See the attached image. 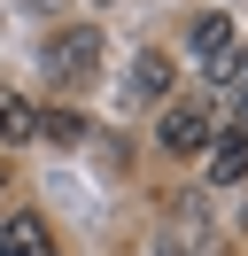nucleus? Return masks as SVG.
I'll use <instances>...</instances> for the list:
<instances>
[{
	"label": "nucleus",
	"mask_w": 248,
	"mask_h": 256,
	"mask_svg": "<svg viewBox=\"0 0 248 256\" xmlns=\"http://www.w3.org/2000/svg\"><path fill=\"white\" fill-rule=\"evenodd\" d=\"M39 62H46V78H62V86H86V78H101V32H93V24L46 32Z\"/></svg>",
	"instance_id": "nucleus-1"
},
{
	"label": "nucleus",
	"mask_w": 248,
	"mask_h": 256,
	"mask_svg": "<svg viewBox=\"0 0 248 256\" xmlns=\"http://www.w3.org/2000/svg\"><path fill=\"white\" fill-rule=\"evenodd\" d=\"M210 140H217L210 109H194V101H178V94L155 109V148H163V156H202Z\"/></svg>",
	"instance_id": "nucleus-2"
},
{
	"label": "nucleus",
	"mask_w": 248,
	"mask_h": 256,
	"mask_svg": "<svg viewBox=\"0 0 248 256\" xmlns=\"http://www.w3.org/2000/svg\"><path fill=\"white\" fill-rule=\"evenodd\" d=\"M170 86H178V78H170V54L163 47H140L132 54V78H124V109H163Z\"/></svg>",
	"instance_id": "nucleus-3"
},
{
	"label": "nucleus",
	"mask_w": 248,
	"mask_h": 256,
	"mask_svg": "<svg viewBox=\"0 0 248 256\" xmlns=\"http://www.w3.org/2000/svg\"><path fill=\"white\" fill-rule=\"evenodd\" d=\"M0 256H54V233H46L39 210H8L0 218Z\"/></svg>",
	"instance_id": "nucleus-4"
},
{
	"label": "nucleus",
	"mask_w": 248,
	"mask_h": 256,
	"mask_svg": "<svg viewBox=\"0 0 248 256\" xmlns=\"http://www.w3.org/2000/svg\"><path fill=\"white\" fill-rule=\"evenodd\" d=\"M186 54H194L202 70H210L217 54H232V16H217V8H210V16H194V24H186Z\"/></svg>",
	"instance_id": "nucleus-5"
},
{
	"label": "nucleus",
	"mask_w": 248,
	"mask_h": 256,
	"mask_svg": "<svg viewBox=\"0 0 248 256\" xmlns=\"http://www.w3.org/2000/svg\"><path fill=\"white\" fill-rule=\"evenodd\" d=\"M202 156H210V178H217V186H240V178H248V132H217Z\"/></svg>",
	"instance_id": "nucleus-6"
},
{
	"label": "nucleus",
	"mask_w": 248,
	"mask_h": 256,
	"mask_svg": "<svg viewBox=\"0 0 248 256\" xmlns=\"http://www.w3.org/2000/svg\"><path fill=\"white\" fill-rule=\"evenodd\" d=\"M0 140H8V148L39 140V109H31L24 94H0Z\"/></svg>",
	"instance_id": "nucleus-7"
},
{
	"label": "nucleus",
	"mask_w": 248,
	"mask_h": 256,
	"mask_svg": "<svg viewBox=\"0 0 248 256\" xmlns=\"http://www.w3.org/2000/svg\"><path fill=\"white\" fill-rule=\"evenodd\" d=\"M86 109H39V140H54V148H78V140H86Z\"/></svg>",
	"instance_id": "nucleus-8"
},
{
	"label": "nucleus",
	"mask_w": 248,
	"mask_h": 256,
	"mask_svg": "<svg viewBox=\"0 0 248 256\" xmlns=\"http://www.w3.org/2000/svg\"><path fill=\"white\" fill-rule=\"evenodd\" d=\"M240 70H248V54H217V62H210V86H240Z\"/></svg>",
	"instance_id": "nucleus-9"
},
{
	"label": "nucleus",
	"mask_w": 248,
	"mask_h": 256,
	"mask_svg": "<svg viewBox=\"0 0 248 256\" xmlns=\"http://www.w3.org/2000/svg\"><path fill=\"white\" fill-rule=\"evenodd\" d=\"M232 132H248V94H240V124H232Z\"/></svg>",
	"instance_id": "nucleus-10"
}]
</instances>
